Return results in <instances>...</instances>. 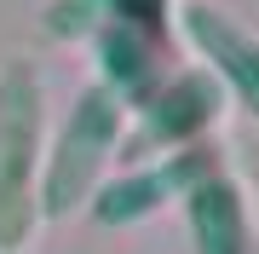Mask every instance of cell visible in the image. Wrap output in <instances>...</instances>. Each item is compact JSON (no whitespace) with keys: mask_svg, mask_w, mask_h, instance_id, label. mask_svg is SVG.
Returning <instances> with one entry per match:
<instances>
[{"mask_svg":"<svg viewBox=\"0 0 259 254\" xmlns=\"http://www.w3.org/2000/svg\"><path fill=\"white\" fill-rule=\"evenodd\" d=\"M40 133H47V93L29 58L0 69V254H23L40 220Z\"/></svg>","mask_w":259,"mask_h":254,"instance_id":"6da1fadb","label":"cell"},{"mask_svg":"<svg viewBox=\"0 0 259 254\" xmlns=\"http://www.w3.org/2000/svg\"><path fill=\"white\" fill-rule=\"evenodd\" d=\"M121 139H127V104H121L104 81L81 87L58 127L47 162H40V220H69L93 202L104 185V168L115 162Z\"/></svg>","mask_w":259,"mask_h":254,"instance_id":"7a4b0ae2","label":"cell"},{"mask_svg":"<svg viewBox=\"0 0 259 254\" xmlns=\"http://www.w3.org/2000/svg\"><path fill=\"white\" fill-rule=\"evenodd\" d=\"M213 173H219V156H213L207 144H190V151H173V156L150 162V168L104 179L93 191V202H87V214H93L98 226H110V231H127V226H139V220H156L167 202H185Z\"/></svg>","mask_w":259,"mask_h":254,"instance_id":"3957f363","label":"cell"},{"mask_svg":"<svg viewBox=\"0 0 259 254\" xmlns=\"http://www.w3.org/2000/svg\"><path fill=\"white\" fill-rule=\"evenodd\" d=\"M179 29L202 52V69H213V81L225 87V98H236L259 122V35L242 29L231 12H219L213 0H185L179 6Z\"/></svg>","mask_w":259,"mask_h":254,"instance_id":"277c9868","label":"cell"},{"mask_svg":"<svg viewBox=\"0 0 259 254\" xmlns=\"http://www.w3.org/2000/svg\"><path fill=\"white\" fill-rule=\"evenodd\" d=\"M219 110H225V87L213 81V69H179L139 104V144L167 151V156L190 151L219 122Z\"/></svg>","mask_w":259,"mask_h":254,"instance_id":"5b68a950","label":"cell"},{"mask_svg":"<svg viewBox=\"0 0 259 254\" xmlns=\"http://www.w3.org/2000/svg\"><path fill=\"white\" fill-rule=\"evenodd\" d=\"M185 226H190V248L196 254H253L248 202H242V185L225 168L185 197Z\"/></svg>","mask_w":259,"mask_h":254,"instance_id":"8992f818","label":"cell"},{"mask_svg":"<svg viewBox=\"0 0 259 254\" xmlns=\"http://www.w3.org/2000/svg\"><path fill=\"white\" fill-rule=\"evenodd\" d=\"M93 58H98V81L110 87L121 104H144L156 93V52H150V35L127 18H110L93 35Z\"/></svg>","mask_w":259,"mask_h":254,"instance_id":"52a82bcc","label":"cell"},{"mask_svg":"<svg viewBox=\"0 0 259 254\" xmlns=\"http://www.w3.org/2000/svg\"><path fill=\"white\" fill-rule=\"evenodd\" d=\"M110 18H115L110 0H52V6L40 12L47 35H58V41H93Z\"/></svg>","mask_w":259,"mask_h":254,"instance_id":"ba28073f","label":"cell"},{"mask_svg":"<svg viewBox=\"0 0 259 254\" xmlns=\"http://www.w3.org/2000/svg\"><path fill=\"white\" fill-rule=\"evenodd\" d=\"M110 12L127 18V23H139V29H156L161 12H167V0H110Z\"/></svg>","mask_w":259,"mask_h":254,"instance_id":"9c48e42d","label":"cell"}]
</instances>
